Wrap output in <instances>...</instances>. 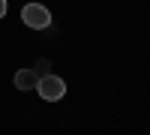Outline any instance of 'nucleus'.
<instances>
[{
    "label": "nucleus",
    "mask_w": 150,
    "mask_h": 135,
    "mask_svg": "<svg viewBox=\"0 0 150 135\" xmlns=\"http://www.w3.org/2000/svg\"><path fill=\"white\" fill-rule=\"evenodd\" d=\"M36 93H39L45 102H57V99H63V93H66V81L57 78V75H39Z\"/></svg>",
    "instance_id": "f03ea898"
},
{
    "label": "nucleus",
    "mask_w": 150,
    "mask_h": 135,
    "mask_svg": "<svg viewBox=\"0 0 150 135\" xmlns=\"http://www.w3.org/2000/svg\"><path fill=\"white\" fill-rule=\"evenodd\" d=\"M6 9H9V3H6V0H0V18L6 15Z\"/></svg>",
    "instance_id": "20e7f679"
},
{
    "label": "nucleus",
    "mask_w": 150,
    "mask_h": 135,
    "mask_svg": "<svg viewBox=\"0 0 150 135\" xmlns=\"http://www.w3.org/2000/svg\"><path fill=\"white\" fill-rule=\"evenodd\" d=\"M39 84V72L36 69H18L15 72V87L18 90H36Z\"/></svg>",
    "instance_id": "7ed1b4c3"
},
{
    "label": "nucleus",
    "mask_w": 150,
    "mask_h": 135,
    "mask_svg": "<svg viewBox=\"0 0 150 135\" xmlns=\"http://www.w3.org/2000/svg\"><path fill=\"white\" fill-rule=\"evenodd\" d=\"M21 21L27 24L30 30H45L48 24H51V12L42 3H24L21 6Z\"/></svg>",
    "instance_id": "f257e3e1"
}]
</instances>
